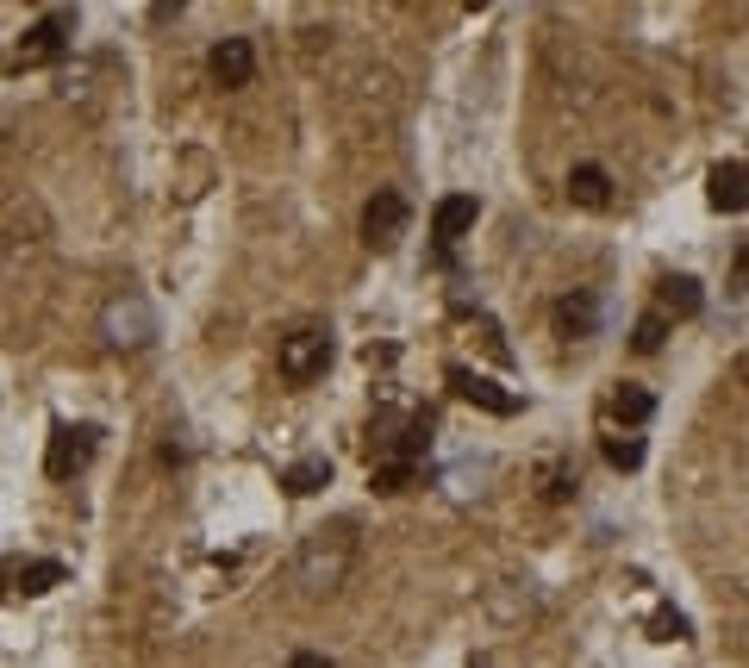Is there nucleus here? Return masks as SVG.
<instances>
[{
  "instance_id": "obj_1",
  "label": "nucleus",
  "mask_w": 749,
  "mask_h": 668,
  "mask_svg": "<svg viewBox=\"0 0 749 668\" xmlns=\"http://www.w3.org/2000/svg\"><path fill=\"white\" fill-rule=\"evenodd\" d=\"M351 562H356V538H351V525H332V531H313L306 538V550H300V588L306 593H332V588H344V574H351Z\"/></svg>"
},
{
  "instance_id": "obj_2",
  "label": "nucleus",
  "mask_w": 749,
  "mask_h": 668,
  "mask_svg": "<svg viewBox=\"0 0 749 668\" xmlns=\"http://www.w3.org/2000/svg\"><path fill=\"white\" fill-rule=\"evenodd\" d=\"M325 363H332V332H313V325H306V332H287L282 351H275V369H282L294 387L319 382Z\"/></svg>"
},
{
  "instance_id": "obj_3",
  "label": "nucleus",
  "mask_w": 749,
  "mask_h": 668,
  "mask_svg": "<svg viewBox=\"0 0 749 668\" xmlns=\"http://www.w3.org/2000/svg\"><path fill=\"white\" fill-rule=\"evenodd\" d=\"M95 444H100V431H95V425H57V431H50V450H45L50 481L81 475V469H88V456H95Z\"/></svg>"
},
{
  "instance_id": "obj_4",
  "label": "nucleus",
  "mask_w": 749,
  "mask_h": 668,
  "mask_svg": "<svg viewBox=\"0 0 749 668\" xmlns=\"http://www.w3.org/2000/svg\"><path fill=\"white\" fill-rule=\"evenodd\" d=\"M400 232H406V200H400L394 188H382L363 207V244H368V250H394Z\"/></svg>"
},
{
  "instance_id": "obj_5",
  "label": "nucleus",
  "mask_w": 749,
  "mask_h": 668,
  "mask_svg": "<svg viewBox=\"0 0 749 668\" xmlns=\"http://www.w3.org/2000/svg\"><path fill=\"white\" fill-rule=\"evenodd\" d=\"M69 26H76L69 13L38 19L32 32L19 38V57H13V63H19V69H45V63H57V57H63V45H69Z\"/></svg>"
},
{
  "instance_id": "obj_6",
  "label": "nucleus",
  "mask_w": 749,
  "mask_h": 668,
  "mask_svg": "<svg viewBox=\"0 0 749 668\" xmlns=\"http://www.w3.org/2000/svg\"><path fill=\"white\" fill-rule=\"evenodd\" d=\"M207 76L219 81V88H250V76H256L250 38H219V45H213V57H207Z\"/></svg>"
},
{
  "instance_id": "obj_7",
  "label": "nucleus",
  "mask_w": 749,
  "mask_h": 668,
  "mask_svg": "<svg viewBox=\"0 0 749 668\" xmlns=\"http://www.w3.org/2000/svg\"><path fill=\"white\" fill-rule=\"evenodd\" d=\"M150 306L138 301V294H126V301H112L107 306V337L119 344V351H138V344H150Z\"/></svg>"
},
{
  "instance_id": "obj_8",
  "label": "nucleus",
  "mask_w": 749,
  "mask_h": 668,
  "mask_svg": "<svg viewBox=\"0 0 749 668\" xmlns=\"http://www.w3.org/2000/svg\"><path fill=\"white\" fill-rule=\"evenodd\" d=\"M450 387L469 400V406H481V413H494V419H512L519 413V394H506L500 382H487V375H469V369H450Z\"/></svg>"
},
{
  "instance_id": "obj_9",
  "label": "nucleus",
  "mask_w": 749,
  "mask_h": 668,
  "mask_svg": "<svg viewBox=\"0 0 749 668\" xmlns=\"http://www.w3.org/2000/svg\"><path fill=\"white\" fill-rule=\"evenodd\" d=\"M475 194H450V200H437V213H431V238H437V244H444V250H450V244H463L469 238V232H475Z\"/></svg>"
},
{
  "instance_id": "obj_10",
  "label": "nucleus",
  "mask_w": 749,
  "mask_h": 668,
  "mask_svg": "<svg viewBox=\"0 0 749 668\" xmlns=\"http://www.w3.org/2000/svg\"><path fill=\"white\" fill-rule=\"evenodd\" d=\"M706 200L718 213H743L749 207V169L743 163H718L712 176H706Z\"/></svg>"
},
{
  "instance_id": "obj_11",
  "label": "nucleus",
  "mask_w": 749,
  "mask_h": 668,
  "mask_svg": "<svg viewBox=\"0 0 749 668\" xmlns=\"http://www.w3.org/2000/svg\"><path fill=\"white\" fill-rule=\"evenodd\" d=\"M569 200H574V207H593V213H600V207L612 200V176L600 169V163H574V176H569Z\"/></svg>"
},
{
  "instance_id": "obj_12",
  "label": "nucleus",
  "mask_w": 749,
  "mask_h": 668,
  "mask_svg": "<svg viewBox=\"0 0 749 668\" xmlns=\"http://www.w3.org/2000/svg\"><path fill=\"white\" fill-rule=\"evenodd\" d=\"M706 306V294H700V282L693 275H662V318H693Z\"/></svg>"
},
{
  "instance_id": "obj_13",
  "label": "nucleus",
  "mask_w": 749,
  "mask_h": 668,
  "mask_svg": "<svg viewBox=\"0 0 749 668\" xmlns=\"http://www.w3.org/2000/svg\"><path fill=\"white\" fill-rule=\"evenodd\" d=\"M325 481H332V462L325 456H300V462H287V475H282V488L300 500V493H319Z\"/></svg>"
},
{
  "instance_id": "obj_14",
  "label": "nucleus",
  "mask_w": 749,
  "mask_h": 668,
  "mask_svg": "<svg viewBox=\"0 0 749 668\" xmlns=\"http://www.w3.org/2000/svg\"><path fill=\"white\" fill-rule=\"evenodd\" d=\"M650 413H656V394H650V387H631V382H624L619 394H612V419H619V425H643Z\"/></svg>"
},
{
  "instance_id": "obj_15",
  "label": "nucleus",
  "mask_w": 749,
  "mask_h": 668,
  "mask_svg": "<svg viewBox=\"0 0 749 668\" xmlns=\"http://www.w3.org/2000/svg\"><path fill=\"white\" fill-rule=\"evenodd\" d=\"M413 475H418L413 462L387 456V462H375V475H368V488H375V493H406V488H413Z\"/></svg>"
},
{
  "instance_id": "obj_16",
  "label": "nucleus",
  "mask_w": 749,
  "mask_h": 668,
  "mask_svg": "<svg viewBox=\"0 0 749 668\" xmlns=\"http://www.w3.org/2000/svg\"><path fill=\"white\" fill-rule=\"evenodd\" d=\"M662 337H669V318H662V313H643L638 325H631V351L656 356V351H662Z\"/></svg>"
},
{
  "instance_id": "obj_17",
  "label": "nucleus",
  "mask_w": 749,
  "mask_h": 668,
  "mask_svg": "<svg viewBox=\"0 0 749 668\" xmlns=\"http://www.w3.org/2000/svg\"><path fill=\"white\" fill-rule=\"evenodd\" d=\"M63 581V562H19V588L26 593H50Z\"/></svg>"
},
{
  "instance_id": "obj_18",
  "label": "nucleus",
  "mask_w": 749,
  "mask_h": 668,
  "mask_svg": "<svg viewBox=\"0 0 749 668\" xmlns=\"http://www.w3.org/2000/svg\"><path fill=\"white\" fill-rule=\"evenodd\" d=\"M607 462H612V469H624V475L643 469V438H607Z\"/></svg>"
},
{
  "instance_id": "obj_19",
  "label": "nucleus",
  "mask_w": 749,
  "mask_h": 668,
  "mask_svg": "<svg viewBox=\"0 0 749 668\" xmlns=\"http://www.w3.org/2000/svg\"><path fill=\"white\" fill-rule=\"evenodd\" d=\"M650 631H656V644H681V637H687V619H681V612H656Z\"/></svg>"
},
{
  "instance_id": "obj_20",
  "label": "nucleus",
  "mask_w": 749,
  "mask_h": 668,
  "mask_svg": "<svg viewBox=\"0 0 749 668\" xmlns=\"http://www.w3.org/2000/svg\"><path fill=\"white\" fill-rule=\"evenodd\" d=\"M562 325H569V332H588V325H593V301H562Z\"/></svg>"
},
{
  "instance_id": "obj_21",
  "label": "nucleus",
  "mask_w": 749,
  "mask_h": 668,
  "mask_svg": "<svg viewBox=\"0 0 749 668\" xmlns=\"http://www.w3.org/2000/svg\"><path fill=\"white\" fill-rule=\"evenodd\" d=\"M287 668H332V656H313V650H300V656H287Z\"/></svg>"
},
{
  "instance_id": "obj_22",
  "label": "nucleus",
  "mask_w": 749,
  "mask_h": 668,
  "mask_svg": "<svg viewBox=\"0 0 749 668\" xmlns=\"http://www.w3.org/2000/svg\"><path fill=\"white\" fill-rule=\"evenodd\" d=\"M737 287H749V244L737 250Z\"/></svg>"
}]
</instances>
